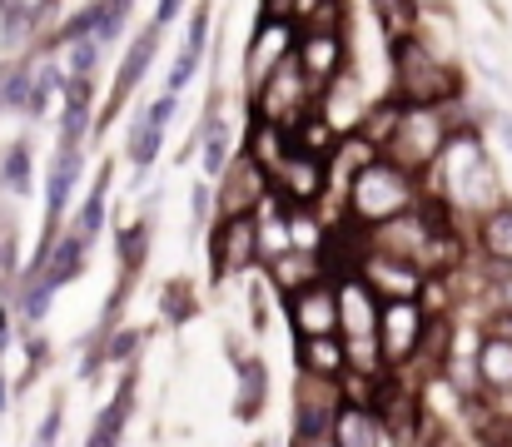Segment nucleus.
Wrapping results in <instances>:
<instances>
[{"label":"nucleus","mask_w":512,"mask_h":447,"mask_svg":"<svg viewBox=\"0 0 512 447\" xmlns=\"http://www.w3.org/2000/svg\"><path fill=\"white\" fill-rule=\"evenodd\" d=\"M423 179L418 174H408V169H398L393 159H368L358 174H348V184H343V214L348 224H358L363 234H373L378 224H388V219H398V214H408V209H418L423 204Z\"/></svg>","instance_id":"1"},{"label":"nucleus","mask_w":512,"mask_h":447,"mask_svg":"<svg viewBox=\"0 0 512 447\" xmlns=\"http://www.w3.org/2000/svg\"><path fill=\"white\" fill-rule=\"evenodd\" d=\"M463 90H468V85H463L458 65H453L443 50H433L423 35H408V40L393 45V90H388V95H398L403 105H428V110H438V105H448V100L463 95Z\"/></svg>","instance_id":"2"},{"label":"nucleus","mask_w":512,"mask_h":447,"mask_svg":"<svg viewBox=\"0 0 512 447\" xmlns=\"http://www.w3.org/2000/svg\"><path fill=\"white\" fill-rule=\"evenodd\" d=\"M319 100H324V90L289 60V65H279V70L249 95V120H264V125L294 135V130L319 110Z\"/></svg>","instance_id":"3"},{"label":"nucleus","mask_w":512,"mask_h":447,"mask_svg":"<svg viewBox=\"0 0 512 447\" xmlns=\"http://www.w3.org/2000/svg\"><path fill=\"white\" fill-rule=\"evenodd\" d=\"M448 140H453V135H448V125H443V110L408 105L398 135H393L388 149H383V159H393L398 169H408V174H418V179H428V169L443 159Z\"/></svg>","instance_id":"4"},{"label":"nucleus","mask_w":512,"mask_h":447,"mask_svg":"<svg viewBox=\"0 0 512 447\" xmlns=\"http://www.w3.org/2000/svg\"><path fill=\"white\" fill-rule=\"evenodd\" d=\"M209 284L224 289L229 279H244L259 269V219L254 214H234V219H214L209 224Z\"/></svg>","instance_id":"5"},{"label":"nucleus","mask_w":512,"mask_h":447,"mask_svg":"<svg viewBox=\"0 0 512 447\" xmlns=\"http://www.w3.org/2000/svg\"><path fill=\"white\" fill-rule=\"evenodd\" d=\"M269 189L289 204V209H319L334 189V169L324 154H309V149H284V159L269 169Z\"/></svg>","instance_id":"6"},{"label":"nucleus","mask_w":512,"mask_h":447,"mask_svg":"<svg viewBox=\"0 0 512 447\" xmlns=\"http://www.w3.org/2000/svg\"><path fill=\"white\" fill-rule=\"evenodd\" d=\"M428 323H433V313H428L418 298L383 303V313H378V348H383V363H388L393 373H403V368L418 358Z\"/></svg>","instance_id":"7"},{"label":"nucleus","mask_w":512,"mask_h":447,"mask_svg":"<svg viewBox=\"0 0 512 447\" xmlns=\"http://www.w3.org/2000/svg\"><path fill=\"white\" fill-rule=\"evenodd\" d=\"M279 308L294 338H329L339 333V279H314L279 298Z\"/></svg>","instance_id":"8"},{"label":"nucleus","mask_w":512,"mask_h":447,"mask_svg":"<svg viewBox=\"0 0 512 447\" xmlns=\"http://www.w3.org/2000/svg\"><path fill=\"white\" fill-rule=\"evenodd\" d=\"M339 408H343L339 383H329V378H309V373H294V388H289V433L324 438V433H334Z\"/></svg>","instance_id":"9"},{"label":"nucleus","mask_w":512,"mask_h":447,"mask_svg":"<svg viewBox=\"0 0 512 447\" xmlns=\"http://www.w3.org/2000/svg\"><path fill=\"white\" fill-rule=\"evenodd\" d=\"M294 45H299V20H254V35L244 45V90L254 95L279 65H289Z\"/></svg>","instance_id":"10"},{"label":"nucleus","mask_w":512,"mask_h":447,"mask_svg":"<svg viewBox=\"0 0 512 447\" xmlns=\"http://www.w3.org/2000/svg\"><path fill=\"white\" fill-rule=\"evenodd\" d=\"M294 65L329 90L353 70V50H348V30H319V25H299V45H294Z\"/></svg>","instance_id":"11"},{"label":"nucleus","mask_w":512,"mask_h":447,"mask_svg":"<svg viewBox=\"0 0 512 447\" xmlns=\"http://www.w3.org/2000/svg\"><path fill=\"white\" fill-rule=\"evenodd\" d=\"M264 199H269V174L239 149V154L229 159V169L219 174V184H214V214H219V219L254 214Z\"/></svg>","instance_id":"12"},{"label":"nucleus","mask_w":512,"mask_h":447,"mask_svg":"<svg viewBox=\"0 0 512 447\" xmlns=\"http://www.w3.org/2000/svg\"><path fill=\"white\" fill-rule=\"evenodd\" d=\"M80 179H85V145H60L45 169V229H40V239H55L65 229V214H70Z\"/></svg>","instance_id":"13"},{"label":"nucleus","mask_w":512,"mask_h":447,"mask_svg":"<svg viewBox=\"0 0 512 447\" xmlns=\"http://www.w3.org/2000/svg\"><path fill=\"white\" fill-rule=\"evenodd\" d=\"M358 279L378 294V303H403V298H423L428 289V274L408 259H393V254H378L368 249L363 264H358Z\"/></svg>","instance_id":"14"},{"label":"nucleus","mask_w":512,"mask_h":447,"mask_svg":"<svg viewBox=\"0 0 512 447\" xmlns=\"http://www.w3.org/2000/svg\"><path fill=\"white\" fill-rule=\"evenodd\" d=\"M135 413H140V368H125L115 393H110V403L95 413V423L85 433V447H125V433H130Z\"/></svg>","instance_id":"15"},{"label":"nucleus","mask_w":512,"mask_h":447,"mask_svg":"<svg viewBox=\"0 0 512 447\" xmlns=\"http://www.w3.org/2000/svg\"><path fill=\"white\" fill-rule=\"evenodd\" d=\"M274 398V378H269V363L259 353H244L234 358V403H229V418L234 423H259L264 408Z\"/></svg>","instance_id":"16"},{"label":"nucleus","mask_w":512,"mask_h":447,"mask_svg":"<svg viewBox=\"0 0 512 447\" xmlns=\"http://www.w3.org/2000/svg\"><path fill=\"white\" fill-rule=\"evenodd\" d=\"M160 40H165V25H145L130 45H125V60H120V70H115V90H110V110H120L135 90H140V80L150 75V65H155V55H160Z\"/></svg>","instance_id":"17"},{"label":"nucleus","mask_w":512,"mask_h":447,"mask_svg":"<svg viewBox=\"0 0 512 447\" xmlns=\"http://www.w3.org/2000/svg\"><path fill=\"white\" fill-rule=\"evenodd\" d=\"M378 313H383L378 294L358 274H343L339 279V333L343 338H373L378 333Z\"/></svg>","instance_id":"18"},{"label":"nucleus","mask_w":512,"mask_h":447,"mask_svg":"<svg viewBox=\"0 0 512 447\" xmlns=\"http://www.w3.org/2000/svg\"><path fill=\"white\" fill-rule=\"evenodd\" d=\"M294 373L339 383L343 373H348V343H343V333H329V338H294Z\"/></svg>","instance_id":"19"},{"label":"nucleus","mask_w":512,"mask_h":447,"mask_svg":"<svg viewBox=\"0 0 512 447\" xmlns=\"http://www.w3.org/2000/svg\"><path fill=\"white\" fill-rule=\"evenodd\" d=\"M90 125H95V80L70 75L60 95V145H85Z\"/></svg>","instance_id":"20"},{"label":"nucleus","mask_w":512,"mask_h":447,"mask_svg":"<svg viewBox=\"0 0 512 447\" xmlns=\"http://www.w3.org/2000/svg\"><path fill=\"white\" fill-rule=\"evenodd\" d=\"M194 145H199V169L204 179H219L234 159V130L224 125L219 105H209V115H199V130H194Z\"/></svg>","instance_id":"21"},{"label":"nucleus","mask_w":512,"mask_h":447,"mask_svg":"<svg viewBox=\"0 0 512 447\" xmlns=\"http://www.w3.org/2000/svg\"><path fill=\"white\" fill-rule=\"evenodd\" d=\"M473 363L483 373V393H512V343L473 328Z\"/></svg>","instance_id":"22"},{"label":"nucleus","mask_w":512,"mask_h":447,"mask_svg":"<svg viewBox=\"0 0 512 447\" xmlns=\"http://www.w3.org/2000/svg\"><path fill=\"white\" fill-rule=\"evenodd\" d=\"M264 279H269V289H274V294L284 298V294H294V289H304V284H314V279H334V274H329L324 254H304V249H289L284 259L264 264Z\"/></svg>","instance_id":"23"},{"label":"nucleus","mask_w":512,"mask_h":447,"mask_svg":"<svg viewBox=\"0 0 512 447\" xmlns=\"http://www.w3.org/2000/svg\"><path fill=\"white\" fill-rule=\"evenodd\" d=\"M473 254L488 264H512V199L473 219Z\"/></svg>","instance_id":"24"},{"label":"nucleus","mask_w":512,"mask_h":447,"mask_svg":"<svg viewBox=\"0 0 512 447\" xmlns=\"http://www.w3.org/2000/svg\"><path fill=\"white\" fill-rule=\"evenodd\" d=\"M150 239H155V214H140L130 224H120L115 234V269L125 279H140L145 264H150Z\"/></svg>","instance_id":"25"},{"label":"nucleus","mask_w":512,"mask_h":447,"mask_svg":"<svg viewBox=\"0 0 512 447\" xmlns=\"http://www.w3.org/2000/svg\"><path fill=\"white\" fill-rule=\"evenodd\" d=\"M110 169H115V164H105V169L95 174V184H90L85 204H80V209L70 214V224H65V229H70V234H80L90 249H95V239L105 234V214H110Z\"/></svg>","instance_id":"26"},{"label":"nucleus","mask_w":512,"mask_h":447,"mask_svg":"<svg viewBox=\"0 0 512 447\" xmlns=\"http://www.w3.org/2000/svg\"><path fill=\"white\" fill-rule=\"evenodd\" d=\"M403 110H408V105H403L398 95H373V100L363 105V120H358V130H353V135H363L368 145L383 154L388 140L398 135V125H403Z\"/></svg>","instance_id":"27"},{"label":"nucleus","mask_w":512,"mask_h":447,"mask_svg":"<svg viewBox=\"0 0 512 447\" xmlns=\"http://www.w3.org/2000/svg\"><path fill=\"white\" fill-rule=\"evenodd\" d=\"M334 443L339 447H393L383 418L373 408H339V423H334Z\"/></svg>","instance_id":"28"},{"label":"nucleus","mask_w":512,"mask_h":447,"mask_svg":"<svg viewBox=\"0 0 512 447\" xmlns=\"http://www.w3.org/2000/svg\"><path fill=\"white\" fill-rule=\"evenodd\" d=\"M35 189V149L30 140H10L0 149V199H30Z\"/></svg>","instance_id":"29"},{"label":"nucleus","mask_w":512,"mask_h":447,"mask_svg":"<svg viewBox=\"0 0 512 447\" xmlns=\"http://www.w3.org/2000/svg\"><path fill=\"white\" fill-rule=\"evenodd\" d=\"M105 328V358H110V368H140V358H145V343H150V333L145 328H135V323H100Z\"/></svg>","instance_id":"30"},{"label":"nucleus","mask_w":512,"mask_h":447,"mask_svg":"<svg viewBox=\"0 0 512 447\" xmlns=\"http://www.w3.org/2000/svg\"><path fill=\"white\" fill-rule=\"evenodd\" d=\"M160 149H165V130H160L155 120L140 115V120L125 130V159L135 164V174H150L155 159H160Z\"/></svg>","instance_id":"31"},{"label":"nucleus","mask_w":512,"mask_h":447,"mask_svg":"<svg viewBox=\"0 0 512 447\" xmlns=\"http://www.w3.org/2000/svg\"><path fill=\"white\" fill-rule=\"evenodd\" d=\"M289 145H294V149H309V154H324V159H334V149L343 145V130L334 125V120H329V115H324V110H314V115H309V120H304V125L289 135Z\"/></svg>","instance_id":"32"},{"label":"nucleus","mask_w":512,"mask_h":447,"mask_svg":"<svg viewBox=\"0 0 512 447\" xmlns=\"http://www.w3.org/2000/svg\"><path fill=\"white\" fill-rule=\"evenodd\" d=\"M160 318H165V328L194 323V318H199V289H194L189 279H170V284L160 289Z\"/></svg>","instance_id":"33"},{"label":"nucleus","mask_w":512,"mask_h":447,"mask_svg":"<svg viewBox=\"0 0 512 447\" xmlns=\"http://www.w3.org/2000/svg\"><path fill=\"white\" fill-rule=\"evenodd\" d=\"M214 219H219L214 214V189H209V179H194L189 184V239H199Z\"/></svg>","instance_id":"34"},{"label":"nucleus","mask_w":512,"mask_h":447,"mask_svg":"<svg viewBox=\"0 0 512 447\" xmlns=\"http://www.w3.org/2000/svg\"><path fill=\"white\" fill-rule=\"evenodd\" d=\"M60 438H65V393H55V398L45 403V418L35 423L30 447H60Z\"/></svg>","instance_id":"35"},{"label":"nucleus","mask_w":512,"mask_h":447,"mask_svg":"<svg viewBox=\"0 0 512 447\" xmlns=\"http://www.w3.org/2000/svg\"><path fill=\"white\" fill-rule=\"evenodd\" d=\"M209 25H214V15H209V0H204V5H194V10H189V30H184V45H179V55H189V60H199V65H204Z\"/></svg>","instance_id":"36"},{"label":"nucleus","mask_w":512,"mask_h":447,"mask_svg":"<svg viewBox=\"0 0 512 447\" xmlns=\"http://www.w3.org/2000/svg\"><path fill=\"white\" fill-rule=\"evenodd\" d=\"M100 60H105V45L100 40H75L70 45V75H85V80H95V70H100Z\"/></svg>","instance_id":"37"},{"label":"nucleus","mask_w":512,"mask_h":447,"mask_svg":"<svg viewBox=\"0 0 512 447\" xmlns=\"http://www.w3.org/2000/svg\"><path fill=\"white\" fill-rule=\"evenodd\" d=\"M174 110H179V95H160V100H150V110H145V120H155L160 130H170Z\"/></svg>","instance_id":"38"},{"label":"nucleus","mask_w":512,"mask_h":447,"mask_svg":"<svg viewBox=\"0 0 512 447\" xmlns=\"http://www.w3.org/2000/svg\"><path fill=\"white\" fill-rule=\"evenodd\" d=\"M259 20H299V0H259Z\"/></svg>","instance_id":"39"},{"label":"nucleus","mask_w":512,"mask_h":447,"mask_svg":"<svg viewBox=\"0 0 512 447\" xmlns=\"http://www.w3.org/2000/svg\"><path fill=\"white\" fill-rule=\"evenodd\" d=\"M184 5H189V0H160V5H155V25H165V30H170L174 20L184 15Z\"/></svg>","instance_id":"40"},{"label":"nucleus","mask_w":512,"mask_h":447,"mask_svg":"<svg viewBox=\"0 0 512 447\" xmlns=\"http://www.w3.org/2000/svg\"><path fill=\"white\" fill-rule=\"evenodd\" d=\"M478 328H483V333H498V338H508L512 343V313H488Z\"/></svg>","instance_id":"41"},{"label":"nucleus","mask_w":512,"mask_h":447,"mask_svg":"<svg viewBox=\"0 0 512 447\" xmlns=\"http://www.w3.org/2000/svg\"><path fill=\"white\" fill-rule=\"evenodd\" d=\"M284 447H339L334 443V433H324V438H304V433H289V443Z\"/></svg>","instance_id":"42"},{"label":"nucleus","mask_w":512,"mask_h":447,"mask_svg":"<svg viewBox=\"0 0 512 447\" xmlns=\"http://www.w3.org/2000/svg\"><path fill=\"white\" fill-rule=\"evenodd\" d=\"M493 130L503 135V145H508V154H512V115H503V110H498V120H493Z\"/></svg>","instance_id":"43"},{"label":"nucleus","mask_w":512,"mask_h":447,"mask_svg":"<svg viewBox=\"0 0 512 447\" xmlns=\"http://www.w3.org/2000/svg\"><path fill=\"white\" fill-rule=\"evenodd\" d=\"M423 15H448V0H413Z\"/></svg>","instance_id":"44"},{"label":"nucleus","mask_w":512,"mask_h":447,"mask_svg":"<svg viewBox=\"0 0 512 447\" xmlns=\"http://www.w3.org/2000/svg\"><path fill=\"white\" fill-rule=\"evenodd\" d=\"M254 447H269V443H254Z\"/></svg>","instance_id":"45"}]
</instances>
